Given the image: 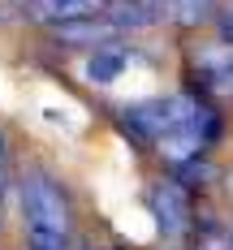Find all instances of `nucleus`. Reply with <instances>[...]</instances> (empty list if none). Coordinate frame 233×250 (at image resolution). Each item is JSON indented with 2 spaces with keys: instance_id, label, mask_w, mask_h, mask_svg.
I'll use <instances>...</instances> for the list:
<instances>
[{
  "instance_id": "nucleus-12",
  "label": "nucleus",
  "mask_w": 233,
  "mask_h": 250,
  "mask_svg": "<svg viewBox=\"0 0 233 250\" xmlns=\"http://www.w3.org/2000/svg\"><path fill=\"white\" fill-rule=\"evenodd\" d=\"M95 250H117V246H95Z\"/></svg>"
},
{
  "instance_id": "nucleus-1",
  "label": "nucleus",
  "mask_w": 233,
  "mask_h": 250,
  "mask_svg": "<svg viewBox=\"0 0 233 250\" xmlns=\"http://www.w3.org/2000/svg\"><path fill=\"white\" fill-rule=\"evenodd\" d=\"M225 134V117L216 112V104L199 95V91H173L169 95V117H164V129L151 143V151L177 173L186 164H203L207 155L216 151Z\"/></svg>"
},
{
  "instance_id": "nucleus-9",
  "label": "nucleus",
  "mask_w": 233,
  "mask_h": 250,
  "mask_svg": "<svg viewBox=\"0 0 233 250\" xmlns=\"http://www.w3.org/2000/svg\"><path fill=\"white\" fill-rule=\"evenodd\" d=\"M186 242H194L190 250H233V233L220 220H203V225L194 220V229H190Z\"/></svg>"
},
{
  "instance_id": "nucleus-8",
  "label": "nucleus",
  "mask_w": 233,
  "mask_h": 250,
  "mask_svg": "<svg viewBox=\"0 0 233 250\" xmlns=\"http://www.w3.org/2000/svg\"><path fill=\"white\" fill-rule=\"evenodd\" d=\"M164 9V22H177V26H199L203 18H212L216 0H160Z\"/></svg>"
},
{
  "instance_id": "nucleus-2",
  "label": "nucleus",
  "mask_w": 233,
  "mask_h": 250,
  "mask_svg": "<svg viewBox=\"0 0 233 250\" xmlns=\"http://www.w3.org/2000/svg\"><path fill=\"white\" fill-rule=\"evenodd\" d=\"M26 250H69L74 246V203L48 168H26L18 181Z\"/></svg>"
},
{
  "instance_id": "nucleus-6",
  "label": "nucleus",
  "mask_w": 233,
  "mask_h": 250,
  "mask_svg": "<svg viewBox=\"0 0 233 250\" xmlns=\"http://www.w3.org/2000/svg\"><path fill=\"white\" fill-rule=\"evenodd\" d=\"M129 61H134V48H129V43H121V39H112V43L95 48L86 61H82V78H86L91 86H112L117 78L126 74Z\"/></svg>"
},
{
  "instance_id": "nucleus-4",
  "label": "nucleus",
  "mask_w": 233,
  "mask_h": 250,
  "mask_svg": "<svg viewBox=\"0 0 233 250\" xmlns=\"http://www.w3.org/2000/svg\"><path fill=\"white\" fill-rule=\"evenodd\" d=\"M190 82L207 100H233V43H199L190 52Z\"/></svg>"
},
{
  "instance_id": "nucleus-3",
  "label": "nucleus",
  "mask_w": 233,
  "mask_h": 250,
  "mask_svg": "<svg viewBox=\"0 0 233 250\" xmlns=\"http://www.w3.org/2000/svg\"><path fill=\"white\" fill-rule=\"evenodd\" d=\"M147 211L155 216V229H160V237L169 242V246H181L186 237H190V229H194V199H190V186L177 181V177H160L151 181V190H147Z\"/></svg>"
},
{
  "instance_id": "nucleus-10",
  "label": "nucleus",
  "mask_w": 233,
  "mask_h": 250,
  "mask_svg": "<svg viewBox=\"0 0 233 250\" xmlns=\"http://www.w3.org/2000/svg\"><path fill=\"white\" fill-rule=\"evenodd\" d=\"M216 35H220L225 43H233V4H225V9L216 13Z\"/></svg>"
},
{
  "instance_id": "nucleus-13",
  "label": "nucleus",
  "mask_w": 233,
  "mask_h": 250,
  "mask_svg": "<svg viewBox=\"0 0 233 250\" xmlns=\"http://www.w3.org/2000/svg\"><path fill=\"white\" fill-rule=\"evenodd\" d=\"M22 250H26V246H22Z\"/></svg>"
},
{
  "instance_id": "nucleus-11",
  "label": "nucleus",
  "mask_w": 233,
  "mask_h": 250,
  "mask_svg": "<svg viewBox=\"0 0 233 250\" xmlns=\"http://www.w3.org/2000/svg\"><path fill=\"white\" fill-rule=\"evenodd\" d=\"M13 181V155H9V143H4V134H0V190Z\"/></svg>"
},
{
  "instance_id": "nucleus-5",
  "label": "nucleus",
  "mask_w": 233,
  "mask_h": 250,
  "mask_svg": "<svg viewBox=\"0 0 233 250\" xmlns=\"http://www.w3.org/2000/svg\"><path fill=\"white\" fill-rule=\"evenodd\" d=\"M48 30H52V43H56V48H86V52H95V48H104V43H112V39H121V30L108 22L104 13L52 22Z\"/></svg>"
},
{
  "instance_id": "nucleus-7",
  "label": "nucleus",
  "mask_w": 233,
  "mask_h": 250,
  "mask_svg": "<svg viewBox=\"0 0 233 250\" xmlns=\"http://www.w3.org/2000/svg\"><path fill=\"white\" fill-rule=\"evenodd\" d=\"M22 13H30L35 22H69V18H86V13H100L108 0H18Z\"/></svg>"
}]
</instances>
